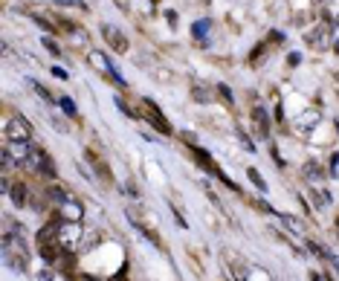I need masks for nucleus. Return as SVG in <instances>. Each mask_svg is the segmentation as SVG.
<instances>
[{
	"label": "nucleus",
	"instance_id": "6",
	"mask_svg": "<svg viewBox=\"0 0 339 281\" xmlns=\"http://www.w3.org/2000/svg\"><path fill=\"white\" fill-rule=\"evenodd\" d=\"M61 215H64V221H70V223H79L84 218V206L79 203V200H67L64 206H61Z\"/></svg>",
	"mask_w": 339,
	"mask_h": 281
},
{
	"label": "nucleus",
	"instance_id": "11",
	"mask_svg": "<svg viewBox=\"0 0 339 281\" xmlns=\"http://www.w3.org/2000/svg\"><path fill=\"white\" fill-rule=\"evenodd\" d=\"M246 174H249V180H252V183H255V188H258V191H267V183H264V177L258 174L255 168H249V171H246Z\"/></svg>",
	"mask_w": 339,
	"mask_h": 281
},
{
	"label": "nucleus",
	"instance_id": "13",
	"mask_svg": "<svg viewBox=\"0 0 339 281\" xmlns=\"http://www.w3.org/2000/svg\"><path fill=\"white\" fill-rule=\"evenodd\" d=\"M29 87H32V90H35V93L41 96V99H47V102H52V96H49V90H47V87H41V84H38V82H32V79H29Z\"/></svg>",
	"mask_w": 339,
	"mask_h": 281
},
{
	"label": "nucleus",
	"instance_id": "15",
	"mask_svg": "<svg viewBox=\"0 0 339 281\" xmlns=\"http://www.w3.org/2000/svg\"><path fill=\"white\" fill-rule=\"evenodd\" d=\"M44 49H47V52H52V55H61V47L52 41V38H44Z\"/></svg>",
	"mask_w": 339,
	"mask_h": 281
},
{
	"label": "nucleus",
	"instance_id": "8",
	"mask_svg": "<svg viewBox=\"0 0 339 281\" xmlns=\"http://www.w3.org/2000/svg\"><path fill=\"white\" fill-rule=\"evenodd\" d=\"M47 197L52 200V203H61V206H64V203L70 200V191L61 188V186H52V188H47Z\"/></svg>",
	"mask_w": 339,
	"mask_h": 281
},
{
	"label": "nucleus",
	"instance_id": "16",
	"mask_svg": "<svg viewBox=\"0 0 339 281\" xmlns=\"http://www.w3.org/2000/svg\"><path fill=\"white\" fill-rule=\"evenodd\" d=\"M58 6H76V9H84V0H55Z\"/></svg>",
	"mask_w": 339,
	"mask_h": 281
},
{
	"label": "nucleus",
	"instance_id": "17",
	"mask_svg": "<svg viewBox=\"0 0 339 281\" xmlns=\"http://www.w3.org/2000/svg\"><path fill=\"white\" fill-rule=\"evenodd\" d=\"M194 99H197V102H209V90H203V87H194Z\"/></svg>",
	"mask_w": 339,
	"mask_h": 281
},
{
	"label": "nucleus",
	"instance_id": "9",
	"mask_svg": "<svg viewBox=\"0 0 339 281\" xmlns=\"http://www.w3.org/2000/svg\"><path fill=\"white\" fill-rule=\"evenodd\" d=\"M9 194H12L15 206H26V186H24V183H15V186L9 188Z\"/></svg>",
	"mask_w": 339,
	"mask_h": 281
},
{
	"label": "nucleus",
	"instance_id": "19",
	"mask_svg": "<svg viewBox=\"0 0 339 281\" xmlns=\"http://www.w3.org/2000/svg\"><path fill=\"white\" fill-rule=\"evenodd\" d=\"M49 73H52L55 79H67V76H70V73L64 70V67H52V70H49Z\"/></svg>",
	"mask_w": 339,
	"mask_h": 281
},
{
	"label": "nucleus",
	"instance_id": "20",
	"mask_svg": "<svg viewBox=\"0 0 339 281\" xmlns=\"http://www.w3.org/2000/svg\"><path fill=\"white\" fill-rule=\"evenodd\" d=\"M41 281H52V272H41Z\"/></svg>",
	"mask_w": 339,
	"mask_h": 281
},
{
	"label": "nucleus",
	"instance_id": "7",
	"mask_svg": "<svg viewBox=\"0 0 339 281\" xmlns=\"http://www.w3.org/2000/svg\"><path fill=\"white\" fill-rule=\"evenodd\" d=\"M252 119H255V125H258V133H261V136H267V133H269L267 110H264V107H255V110H252Z\"/></svg>",
	"mask_w": 339,
	"mask_h": 281
},
{
	"label": "nucleus",
	"instance_id": "5",
	"mask_svg": "<svg viewBox=\"0 0 339 281\" xmlns=\"http://www.w3.org/2000/svg\"><path fill=\"white\" fill-rule=\"evenodd\" d=\"M145 107H148V122H151L154 128L160 130V133H165V136H168V133H171V125H168V119H165L163 113H160V110L151 105V102H145Z\"/></svg>",
	"mask_w": 339,
	"mask_h": 281
},
{
	"label": "nucleus",
	"instance_id": "4",
	"mask_svg": "<svg viewBox=\"0 0 339 281\" xmlns=\"http://www.w3.org/2000/svg\"><path fill=\"white\" fill-rule=\"evenodd\" d=\"M87 61H90V67H96V70L105 73V76H113V73H116V67H113V64L107 61V55L99 52V49H90V52H87Z\"/></svg>",
	"mask_w": 339,
	"mask_h": 281
},
{
	"label": "nucleus",
	"instance_id": "14",
	"mask_svg": "<svg viewBox=\"0 0 339 281\" xmlns=\"http://www.w3.org/2000/svg\"><path fill=\"white\" fill-rule=\"evenodd\" d=\"M58 105L64 107V110H67L70 116H76V105H73V99H67V96H61V99H58Z\"/></svg>",
	"mask_w": 339,
	"mask_h": 281
},
{
	"label": "nucleus",
	"instance_id": "18",
	"mask_svg": "<svg viewBox=\"0 0 339 281\" xmlns=\"http://www.w3.org/2000/svg\"><path fill=\"white\" fill-rule=\"evenodd\" d=\"M218 90H221V96L229 102V105H232V93H229V87H226V84H218Z\"/></svg>",
	"mask_w": 339,
	"mask_h": 281
},
{
	"label": "nucleus",
	"instance_id": "2",
	"mask_svg": "<svg viewBox=\"0 0 339 281\" xmlns=\"http://www.w3.org/2000/svg\"><path fill=\"white\" fill-rule=\"evenodd\" d=\"M102 35H105V41L110 44V47L116 49V52H128L130 44H128V38L122 35L119 29H113V26H102Z\"/></svg>",
	"mask_w": 339,
	"mask_h": 281
},
{
	"label": "nucleus",
	"instance_id": "1",
	"mask_svg": "<svg viewBox=\"0 0 339 281\" xmlns=\"http://www.w3.org/2000/svg\"><path fill=\"white\" fill-rule=\"evenodd\" d=\"M29 136H32V128H29L26 119H9V122H6V139L29 142Z\"/></svg>",
	"mask_w": 339,
	"mask_h": 281
},
{
	"label": "nucleus",
	"instance_id": "3",
	"mask_svg": "<svg viewBox=\"0 0 339 281\" xmlns=\"http://www.w3.org/2000/svg\"><path fill=\"white\" fill-rule=\"evenodd\" d=\"M3 151H9L15 163L24 165L26 160H29V154H32V145H29V142H12V139H6V148H3Z\"/></svg>",
	"mask_w": 339,
	"mask_h": 281
},
{
	"label": "nucleus",
	"instance_id": "21",
	"mask_svg": "<svg viewBox=\"0 0 339 281\" xmlns=\"http://www.w3.org/2000/svg\"><path fill=\"white\" fill-rule=\"evenodd\" d=\"M119 3V9H128V0H116Z\"/></svg>",
	"mask_w": 339,
	"mask_h": 281
},
{
	"label": "nucleus",
	"instance_id": "12",
	"mask_svg": "<svg viewBox=\"0 0 339 281\" xmlns=\"http://www.w3.org/2000/svg\"><path fill=\"white\" fill-rule=\"evenodd\" d=\"M304 177H307V180H319V177H322V168L316 163H307L304 165Z\"/></svg>",
	"mask_w": 339,
	"mask_h": 281
},
{
	"label": "nucleus",
	"instance_id": "10",
	"mask_svg": "<svg viewBox=\"0 0 339 281\" xmlns=\"http://www.w3.org/2000/svg\"><path fill=\"white\" fill-rule=\"evenodd\" d=\"M209 29H212L209 21H197V24L191 26V35H194V38L200 41V38H206V35H209Z\"/></svg>",
	"mask_w": 339,
	"mask_h": 281
}]
</instances>
